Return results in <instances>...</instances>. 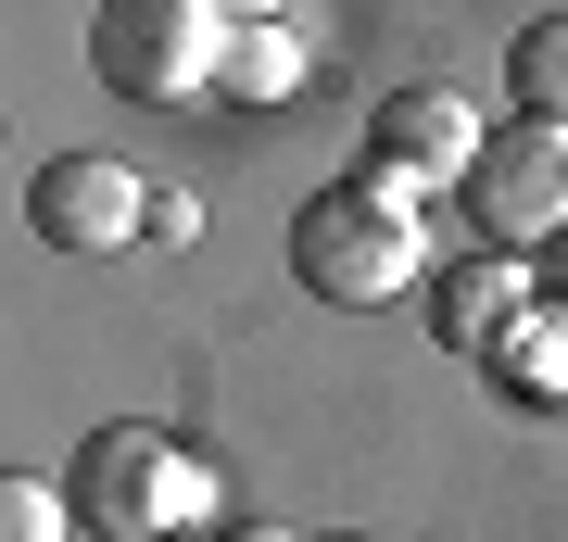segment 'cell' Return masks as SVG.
Listing matches in <instances>:
<instances>
[{"mask_svg": "<svg viewBox=\"0 0 568 542\" xmlns=\"http://www.w3.org/2000/svg\"><path fill=\"white\" fill-rule=\"evenodd\" d=\"M506 101L530 126H568V13H544L530 39H506Z\"/></svg>", "mask_w": 568, "mask_h": 542, "instance_id": "cell-10", "label": "cell"}, {"mask_svg": "<svg viewBox=\"0 0 568 542\" xmlns=\"http://www.w3.org/2000/svg\"><path fill=\"white\" fill-rule=\"evenodd\" d=\"M215 13H227V25H278L291 0H215Z\"/></svg>", "mask_w": 568, "mask_h": 542, "instance_id": "cell-14", "label": "cell"}, {"mask_svg": "<svg viewBox=\"0 0 568 542\" xmlns=\"http://www.w3.org/2000/svg\"><path fill=\"white\" fill-rule=\"evenodd\" d=\"M63 504H77V542H164L203 518V480L152 429H89L77 467H63Z\"/></svg>", "mask_w": 568, "mask_h": 542, "instance_id": "cell-2", "label": "cell"}, {"mask_svg": "<svg viewBox=\"0 0 568 542\" xmlns=\"http://www.w3.org/2000/svg\"><path fill=\"white\" fill-rule=\"evenodd\" d=\"M63 518H77V504H51V492L0 480V542H63Z\"/></svg>", "mask_w": 568, "mask_h": 542, "instance_id": "cell-11", "label": "cell"}, {"mask_svg": "<svg viewBox=\"0 0 568 542\" xmlns=\"http://www.w3.org/2000/svg\"><path fill=\"white\" fill-rule=\"evenodd\" d=\"M26 227H39L51 253H126L152 227V190L126 177L114 152H51L39 177H26Z\"/></svg>", "mask_w": 568, "mask_h": 542, "instance_id": "cell-5", "label": "cell"}, {"mask_svg": "<svg viewBox=\"0 0 568 542\" xmlns=\"http://www.w3.org/2000/svg\"><path fill=\"white\" fill-rule=\"evenodd\" d=\"M89 63H102L114 101H203L215 63H227V13L215 0H102V25H89Z\"/></svg>", "mask_w": 568, "mask_h": 542, "instance_id": "cell-3", "label": "cell"}, {"mask_svg": "<svg viewBox=\"0 0 568 542\" xmlns=\"http://www.w3.org/2000/svg\"><path fill=\"white\" fill-rule=\"evenodd\" d=\"M366 152H379L392 190H455L467 164H480V114H467L455 89H392L379 114H366Z\"/></svg>", "mask_w": 568, "mask_h": 542, "instance_id": "cell-6", "label": "cell"}, {"mask_svg": "<svg viewBox=\"0 0 568 542\" xmlns=\"http://www.w3.org/2000/svg\"><path fill=\"white\" fill-rule=\"evenodd\" d=\"M215 542H304V530H278V518H227Z\"/></svg>", "mask_w": 568, "mask_h": 542, "instance_id": "cell-12", "label": "cell"}, {"mask_svg": "<svg viewBox=\"0 0 568 542\" xmlns=\"http://www.w3.org/2000/svg\"><path fill=\"white\" fill-rule=\"evenodd\" d=\"M417 215H405V190L392 177H366V190H316L304 215H291V278H304L316 303H342V316H366V303H405L417 290Z\"/></svg>", "mask_w": 568, "mask_h": 542, "instance_id": "cell-1", "label": "cell"}, {"mask_svg": "<svg viewBox=\"0 0 568 542\" xmlns=\"http://www.w3.org/2000/svg\"><path fill=\"white\" fill-rule=\"evenodd\" d=\"M518 316H530V265H518V253H467V265H443V278H429V328H443L467 366L506 341Z\"/></svg>", "mask_w": 568, "mask_h": 542, "instance_id": "cell-7", "label": "cell"}, {"mask_svg": "<svg viewBox=\"0 0 568 542\" xmlns=\"http://www.w3.org/2000/svg\"><path fill=\"white\" fill-rule=\"evenodd\" d=\"M544 303L568 316V241H544Z\"/></svg>", "mask_w": 568, "mask_h": 542, "instance_id": "cell-13", "label": "cell"}, {"mask_svg": "<svg viewBox=\"0 0 568 542\" xmlns=\"http://www.w3.org/2000/svg\"><path fill=\"white\" fill-rule=\"evenodd\" d=\"M455 202H467V227H480L493 253H544V241H568V126H506V140H480V164L455 177Z\"/></svg>", "mask_w": 568, "mask_h": 542, "instance_id": "cell-4", "label": "cell"}, {"mask_svg": "<svg viewBox=\"0 0 568 542\" xmlns=\"http://www.w3.org/2000/svg\"><path fill=\"white\" fill-rule=\"evenodd\" d=\"M480 379L506 391V403H568V316H556V303H530L506 341L480 354Z\"/></svg>", "mask_w": 568, "mask_h": 542, "instance_id": "cell-8", "label": "cell"}, {"mask_svg": "<svg viewBox=\"0 0 568 542\" xmlns=\"http://www.w3.org/2000/svg\"><path fill=\"white\" fill-rule=\"evenodd\" d=\"M215 89H227V101H253V114H265V101H291V89H304V39H291V25H227Z\"/></svg>", "mask_w": 568, "mask_h": 542, "instance_id": "cell-9", "label": "cell"}]
</instances>
